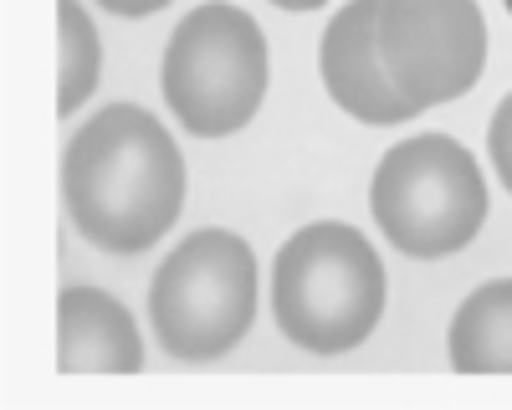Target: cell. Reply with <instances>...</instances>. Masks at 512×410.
<instances>
[{
  "label": "cell",
  "mask_w": 512,
  "mask_h": 410,
  "mask_svg": "<svg viewBox=\"0 0 512 410\" xmlns=\"http://www.w3.org/2000/svg\"><path fill=\"white\" fill-rule=\"evenodd\" d=\"M379 11L384 0H349L323 31V47H318V72H323V88L328 98L354 113L359 123H410L415 108L400 98V88L390 82V67L379 57Z\"/></svg>",
  "instance_id": "cell-7"
},
{
  "label": "cell",
  "mask_w": 512,
  "mask_h": 410,
  "mask_svg": "<svg viewBox=\"0 0 512 410\" xmlns=\"http://www.w3.org/2000/svg\"><path fill=\"white\" fill-rule=\"evenodd\" d=\"M57 369L62 375H134L144 369V339L118 298L103 287H62L57 298Z\"/></svg>",
  "instance_id": "cell-8"
},
{
  "label": "cell",
  "mask_w": 512,
  "mask_h": 410,
  "mask_svg": "<svg viewBox=\"0 0 512 410\" xmlns=\"http://www.w3.org/2000/svg\"><path fill=\"white\" fill-rule=\"evenodd\" d=\"M272 6H282V11H318L323 0H272Z\"/></svg>",
  "instance_id": "cell-13"
},
{
  "label": "cell",
  "mask_w": 512,
  "mask_h": 410,
  "mask_svg": "<svg viewBox=\"0 0 512 410\" xmlns=\"http://www.w3.org/2000/svg\"><path fill=\"white\" fill-rule=\"evenodd\" d=\"M159 82L195 139H226L267 98V36L236 6H195L169 36Z\"/></svg>",
  "instance_id": "cell-5"
},
{
  "label": "cell",
  "mask_w": 512,
  "mask_h": 410,
  "mask_svg": "<svg viewBox=\"0 0 512 410\" xmlns=\"http://www.w3.org/2000/svg\"><path fill=\"white\" fill-rule=\"evenodd\" d=\"M487 154H492V164H497V175H502V185H507V195H512V93L497 103V113H492V129H487Z\"/></svg>",
  "instance_id": "cell-11"
},
{
  "label": "cell",
  "mask_w": 512,
  "mask_h": 410,
  "mask_svg": "<svg viewBox=\"0 0 512 410\" xmlns=\"http://www.w3.org/2000/svg\"><path fill=\"white\" fill-rule=\"evenodd\" d=\"M369 205L379 231L390 236L405 257L436 262L451 257L487 221V180L477 154L446 139V134H415L400 139L379 159Z\"/></svg>",
  "instance_id": "cell-3"
},
{
  "label": "cell",
  "mask_w": 512,
  "mask_h": 410,
  "mask_svg": "<svg viewBox=\"0 0 512 410\" xmlns=\"http://www.w3.org/2000/svg\"><path fill=\"white\" fill-rule=\"evenodd\" d=\"M57 36H62V67H57V113L72 118L98 88V67H103V41L82 0H57Z\"/></svg>",
  "instance_id": "cell-10"
},
{
  "label": "cell",
  "mask_w": 512,
  "mask_h": 410,
  "mask_svg": "<svg viewBox=\"0 0 512 410\" xmlns=\"http://www.w3.org/2000/svg\"><path fill=\"white\" fill-rule=\"evenodd\" d=\"M451 364L461 375H512V277L482 282L456 308Z\"/></svg>",
  "instance_id": "cell-9"
},
{
  "label": "cell",
  "mask_w": 512,
  "mask_h": 410,
  "mask_svg": "<svg viewBox=\"0 0 512 410\" xmlns=\"http://www.w3.org/2000/svg\"><path fill=\"white\" fill-rule=\"evenodd\" d=\"M379 57L400 98L425 113L477 88L487 67V21L477 0H384Z\"/></svg>",
  "instance_id": "cell-6"
},
{
  "label": "cell",
  "mask_w": 512,
  "mask_h": 410,
  "mask_svg": "<svg viewBox=\"0 0 512 410\" xmlns=\"http://www.w3.org/2000/svg\"><path fill=\"white\" fill-rule=\"evenodd\" d=\"M507 11H512V0H507Z\"/></svg>",
  "instance_id": "cell-14"
},
{
  "label": "cell",
  "mask_w": 512,
  "mask_h": 410,
  "mask_svg": "<svg viewBox=\"0 0 512 410\" xmlns=\"http://www.w3.org/2000/svg\"><path fill=\"white\" fill-rule=\"evenodd\" d=\"M384 313V262L364 231L344 221H313L277 246L272 318L308 354L359 349Z\"/></svg>",
  "instance_id": "cell-2"
},
{
  "label": "cell",
  "mask_w": 512,
  "mask_h": 410,
  "mask_svg": "<svg viewBox=\"0 0 512 410\" xmlns=\"http://www.w3.org/2000/svg\"><path fill=\"white\" fill-rule=\"evenodd\" d=\"M256 313V257L236 231H195L164 257L149 287V323L164 354L221 359L231 354Z\"/></svg>",
  "instance_id": "cell-4"
},
{
  "label": "cell",
  "mask_w": 512,
  "mask_h": 410,
  "mask_svg": "<svg viewBox=\"0 0 512 410\" xmlns=\"http://www.w3.org/2000/svg\"><path fill=\"white\" fill-rule=\"evenodd\" d=\"M103 11H113V16H154V11H164L169 0H98Z\"/></svg>",
  "instance_id": "cell-12"
},
{
  "label": "cell",
  "mask_w": 512,
  "mask_h": 410,
  "mask_svg": "<svg viewBox=\"0 0 512 410\" xmlns=\"http://www.w3.org/2000/svg\"><path fill=\"white\" fill-rule=\"evenodd\" d=\"M62 200L72 211V226L93 246L134 257L175 226L185 205L180 144L154 113L113 103L67 139Z\"/></svg>",
  "instance_id": "cell-1"
}]
</instances>
